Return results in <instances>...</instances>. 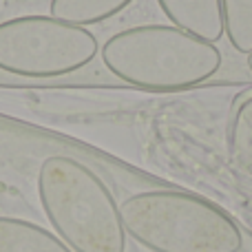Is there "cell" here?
Instances as JSON below:
<instances>
[{
	"label": "cell",
	"instance_id": "5",
	"mask_svg": "<svg viewBox=\"0 0 252 252\" xmlns=\"http://www.w3.org/2000/svg\"><path fill=\"white\" fill-rule=\"evenodd\" d=\"M170 25L217 44L223 38L221 0H157Z\"/></svg>",
	"mask_w": 252,
	"mask_h": 252
},
{
	"label": "cell",
	"instance_id": "1",
	"mask_svg": "<svg viewBox=\"0 0 252 252\" xmlns=\"http://www.w3.org/2000/svg\"><path fill=\"white\" fill-rule=\"evenodd\" d=\"M104 69L122 84L146 91H184L208 82L221 69L217 44L175 25H137L100 47Z\"/></svg>",
	"mask_w": 252,
	"mask_h": 252
},
{
	"label": "cell",
	"instance_id": "6",
	"mask_svg": "<svg viewBox=\"0 0 252 252\" xmlns=\"http://www.w3.org/2000/svg\"><path fill=\"white\" fill-rule=\"evenodd\" d=\"M0 252H73L56 232L33 221L0 215Z\"/></svg>",
	"mask_w": 252,
	"mask_h": 252
},
{
	"label": "cell",
	"instance_id": "4",
	"mask_svg": "<svg viewBox=\"0 0 252 252\" xmlns=\"http://www.w3.org/2000/svg\"><path fill=\"white\" fill-rule=\"evenodd\" d=\"M100 56L97 35L51 13H18L0 20V73L31 84L82 71Z\"/></svg>",
	"mask_w": 252,
	"mask_h": 252
},
{
	"label": "cell",
	"instance_id": "8",
	"mask_svg": "<svg viewBox=\"0 0 252 252\" xmlns=\"http://www.w3.org/2000/svg\"><path fill=\"white\" fill-rule=\"evenodd\" d=\"M223 35L241 56L252 53V0H221Z\"/></svg>",
	"mask_w": 252,
	"mask_h": 252
},
{
	"label": "cell",
	"instance_id": "9",
	"mask_svg": "<svg viewBox=\"0 0 252 252\" xmlns=\"http://www.w3.org/2000/svg\"><path fill=\"white\" fill-rule=\"evenodd\" d=\"M246 58H248V69L252 71V53H250V56H246Z\"/></svg>",
	"mask_w": 252,
	"mask_h": 252
},
{
	"label": "cell",
	"instance_id": "2",
	"mask_svg": "<svg viewBox=\"0 0 252 252\" xmlns=\"http://www.w3.org/2000/svg\"><path fill=\"white\" fill-rule=\"evenodd\" d=\"M38 197L56 235L73 252H126L120 204L87 164L49 155L38 170Z\"/></svg>",
	"mask_w": 252,
	"mask_h": 252
},
{
	"label": "cell",
	"instance_id": "3",
	"mask_svg": "<svg viewBox=\"0 0 252 252\" xmlns=\"http://www.w3.org/2000/svg\"><path fill=\"white\" fill-rule=\"evenodd\" d=\"M124 230L151 252H239L244 235L219 206L182 190H144L120 204Z\"/></svg>",
	"mask_w": 252,
	"mask_h": 252
},
{
	"label": "cell",
	"instance_id": "7",
	"mask_svg": "<svg viewBox=\"0 0 252 252\" xmlns=\"http://www.w3.org/2000/svg\"><path fill=\"white\" fill-rule=\"evenodd\" d=\"M133 0H49V13L78 27H93L124 11Z\"/></svg>",
	"mask_w": 252,
	"mask_h": 252
}]
</instances>
